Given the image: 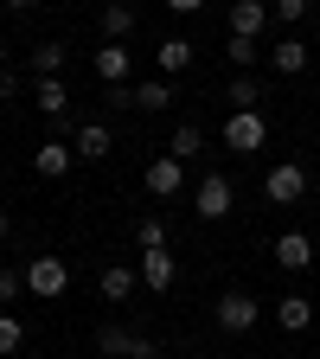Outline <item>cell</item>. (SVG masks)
Here are the masks:
<instances>
[{"label": "cell", "mask_w": 320, "mask_h": 359, "mask_svg": "<svg viewBox=\"0 0 320 359\" xmlns=\"http://www.w3.org/2000/svg\"><path fill=\"white\" fill-rule=\"evenodd\" d=\"M97 77L116 90V83H128V45H97Z\"/></svg>", "instance_id": "ffe728a7"}, {"label": "cell", "mask_w": 320, "mask_h": 359, "mask_svg": "<svg viewBox=\"0 0 320 359\" xmlns=\"http://www.w3.org/2000/svg\"><path fill=\"white\" fill-rule=\"evenodd\" d=\"M276 263L288 269V276H301V269L314 263V244H307L301 231H282V238H276Z\"/></svg>", "instance_id": "2e32d148"}, {"label": "cell", "mask_w": 320, "mask_h": 359, "mask_svg": "<svg viewBox=\"0 0 320 359\" xmlns=\"http://www.w3.org/2000/svg\"><path fill=\"white\" fill-rule=\"evenodd\" d=\"M64 289H71V263H64V257H32V263H26V295L58 302Z\"/></svg>", "instance_id": "6da1fadb"}, {"label": "cell", "mask_w": 320, "mask_h": 359, "mask_svg": "<svg viewBox=\"0 0 320 359\" xmlns=\"http://www.w3.org/2000/svg\"><path fill=\"white\" fill-rule=\"evenodd\" d=\"M307 58H314V52H307L301 39H276V45H269V71H276V77H301Z\"/></svg>", "instance_id": "5bb4252c"}, {"label": "cell", "mask_w": 320, "mask_h": 359, "mask_svg": "<svg viewBox=\"0 0 320 359\" xmlns=\"http://www.w3.org/2000/svg\"><path fill=\"white\" fill-rule=\"evenodd\" d=\"M134 244L141 250H167V218H141L134 224Z\"/></svg>", "instance_id": "484cf974"}, {"label": "cell", "mask_w": 320, "mask_h": 359, "mask_svg": "<svg viewBox=\"0 0 320 359\" xmlns=\"http://www.w3.org/2000/svg\"><path fill=\"white\" fill-rule=\"evenodd\" d=\"M179 187H186V167H179L173 154H154V161H148V193H154V199H173Z\"/></svg>", "instance_id": "7c38bea8"}, {"label": "cell", "mask_w": 320, "mask_h": 359, "mask_svg": "<svg viewBox=\"0 0 320 359\" xmlns=\"http://www.w3.org/2000/svg\"><path fill=\"white\" fill-rule=\"evenodd\" d=\"M224 52H231V65H237V71H250L256 58H269V52H263L256 39H224Z\"/></svg>", "instance_id": "d4e9b609"}, {"label": "cell", "mask_w": 320, "mask_h": 359, "mask_svg": "<svg viewBox=\"0 0 320 359\" xmlns=\"http://www.w3.org/2000/svg\"><path fill=\"white\" fill-rule=\"evenodd\" d=\"M154 65H160V77H179V71L193 65V39H179V32L160 39V45H154Z\"/></svg>", "instance_id": "9a60e30c"}, {"label": "cell", "mask_w": 320, "mask_h": 359, "mask_svg": "<svg viewBox=\"0 0 320 359\" xmlns=\"http://www.w3.org/2000/svg\"><path fill=\"white\" fill-rule=\"evenodd\" d=\"M269 13H276L282 26H301L307 20V0H282V7H269Z\"/></svg>", "instance_id": "83f0119b"}, {"label": "cell", "mask_w": 320, "mask_h": 359, "mask_svg": "<svg viewBox=\"0 0 320 359\" xmlns=\"http://www.w3.org/2000/svg\"><path fill=\"white\" fill-rule=\"evenodd\" d=\"M0 97H20V71H7V65H0Z\"/></svg>", "instance_id": "f1b7e54d"}, {"label": "cell", "mask_w": 320, "mask_h": 359, "mask_svg": "<svg viewBox=\"0 0 320 359\" xmlns=\"http://www.w3.org/2000/svg\"><path fill=\"white\" fill-rule=\"evenodd\" d=\"M134 269H141V283H148L154 295H167V289L179 283V257H173V250H141V263H134Z\"/></svg>", "instance_id": "8fae6325"}, {"label": "cell", "mask_w": 320, "mask_h": 359, "mask_svg": "<svg viewBox=\"0 0 320 359\" xmlns=\"http://www.w3.org/2000/svg\"><path fill=\"white\" fill-rule=\"evenodd\" d=\"M276 321H282L288 334H307V327H314V302H307V295H282V302H276Z\"/></svg>", "instance_id": "d6986e66"}, {"label": "cell", "mask_w": 320, "mask_h": 359, "mask_svg": "<svg viewBox=\"0 0 320 359\" xmlns=\"http://www.w3.org/2000/svg\"><path fill=\"white\" fill-rule=\"evenodd\" d=\"M263 199H269V205H301V199H307V167H301V161L269 167V173H263Z\"/></svg>", "instance_id": "7a4b0ae2"}, {"label": "cell", "mask_w": 320, "mask_h": 359, "mask_svg": "<svg viewBox=\"0 0 320 359\" xmlns=\"http://www.w3.org/2000/svg\"><path fill=\"white\" fill-rule=\"evenodd\" d=\"M20 346H26V321H20V314H0V359L20 353Z\"/></svg>", "instance_id": "cb8c5ba5"}, {"label": "cell", "mask_w": 320, "mask_h": 359, "mask_svg": "<svg viewBox=\"0 0 320 359\" xmlns=\"http://www.w3.org/2000/svg\"><path fill=\"white\" fill-rule=\"evenodd\" d=\"M32 109L52 122V128H77L71 122V90H64V77H52V83H32Z\"/></svg>", "instance_id": "52a82bcc"}, {"label": "cell", "mask_w": 320, "mask_h": 359, "mask_svg": "<svg viewBox=\"0 0 320 359\" xmlns=\"http://www.w3.org/2000/svg\"><path fill=\"white\" fill-rule=\"evenodd\" d=\"M269 142V122L256 116V109H244V116H224V148L231 154H256Z\"/></svg>", "instance_id": "8992f818"}, {"label": "cell", "mask_w": 320, "mask_h": 359, "mask_svg": "<svg viewBox=\"0 0 320 359\" xmlns=\"http://www.w3.org/2000/svg\"><path fill=\"white\" fill-rule=\"evenodd\" d=\"M71 148H77V161H103V154L116 148V135H109L103 122H77V128H71Z\"/></svg>", "instance_id": "4fadbf2b"}, {"label": "cell", "mask_w": 320, "mask_h": 359, "mask_svg": "<svg viewBox=\"0 0 320 359\" xmlns=\"http://www.w3.org/2000/svg\"><path fill=\"white\" fill-rule=\"evenodd\" d=\"M199 148H205V128H199V122H179V128H173V142H167V154H173L179 167H186Z\"/></svg>", "instance_id": "44dd1931"}, {"label": "cell", "mask_w": 320, "mask_h": 359, "mask_svg": "<svg viewBox=\"0 0 320 359\" xmlns=\"http://www.w3.org/2000/svg\"><path fill=\"white\" fill-rule=\"evenodd\" d=\"M167 103H173V83H167V77L134 83V109H167Z\"/></svg>", "instance_id": "603a6c76"}, {"label": "cell", "mask_w": 320, "mask_h": 359, "mask_svg": "<svg viewBox=\"0 0 320 359\" xmlns=\"http://www.w3.org/2000/svg\"><path fill=\"white\" fill-rule=\"evenodd\" d=\"M134 26H141V13H134V7H103V45H128Z\"/></svg>", "instance_id": "ac0fdd59"}, {"label": "cell", "mask_w": 320, "mask_h": 359, "mask_svg": "<svg viewBox=\"0 0 320 359\" xmlns=\"http://www.w3.org/2000/svg\"><path fill=\"white\" fill-rule=\"evenodd\" d=\"M231 205H237V193H231V180H224V173H205L199 187H193V212H199L205 224L231 218Z\"/></svg>", "instance_id": "3957f363"}, {"label": "cell", "mask_w": 320, "mask_h": 359, "mask_svg": "<svg viewBox=\"0 0 320 359\" xmlns=\"http://www.w3.org/2000/svg\"><path fill=\"white\" fill-rule=\"evenodd\" d=\"M26 289V269H0V302H20Z\"/></svg>", "instance_id": "4316f807"}, {"label": "cell", "mask_w": 320, "mask_h": 359, "mask_svg": "<svg viewBox=\"0 0 320 359\" xmlns=\"http://www.w3.org/2000/svg\"><path fill=\"white\" fill-rule=\"evenodd\" d=\"M224 97H231V116H244V109H256V103H263V83H256L250 71H237V77H231V90H224Z\"/></svg>", "instance_id": "7402d4cb"}, {"label": "cell", "mask_w": 320, "mask_h": 359, "mask_svg": "<svg viewBox=\"0 0 320 359\" xmlns=\"http://www.w3.org/2000/svg\"><path fill=\"white\" fill-rule=\"evenodd\" d=\"M134 283H141V269H128V263H109L103 276H97L103 302H128V295H134Z\"/></svg>", "instance_id": "e0dca14e"}, {"label": "cell", "mask_w": 320, "mask_h": 359, "mask_svg": "<svg viewBox=\"0 0 320 359\" xmlns=\"http://www.w3.org/2000/svg\"><path fill=\"white\" fill-rule=\"evenodd\" d=\"M256 321H263V302L256 295H244V289H224L218 295V327L224 334H250Z\"/></svg>", "instance_id": "277c9868"}, {"label": "cell", "mask_w": 320, "mask_h": 359, "mask_svg": "<svg viewBox=\"0 0 320 359\" xmlns=\"http://www.w3.org/2000/svg\"><path fill=\"white\" fill-rule=\"evenodd\" d=\"M276 359H288V353H276Z\"/></svg>", "instance_id": "1f68e13d"}, {"label": "cell", "mask_w": 320, "mask_h": 359, "mask_svg": "<svg viewBox=\"0 0 320 359\" xmlns=\"http://www.w3.org/2000/svg\"><path fill=\"white\" fill-rule=\"evenodd\" d=\"M314 205H320V187H314Z\"/></svg>", "instance_id": "4dcf8cb0"}, {"label": "cell", "mask_w": 320, "mask_h": 359, "mask_svg": "<svg viewBox=\"0 0 320 359\" xmlns=\"http://www.w3.org/2000/svg\"><path fill=\"white\" fill-rule=\"evenodd\" d=\"M71 167H77V148L64 142V135H52V142L32 148V173H39V180H64Z\"/></svg>", "instance_id": "9c48e42d"}, {"label": "cell", "mask_w": 320, "mask_h": 359, "mask_svg": "<svg viewBox=\"0 0 320 359\" xmlns=\"http://www.w3.org/2000/svg\"><path fill=\"white\" fill-rule=\"evenodd\" d=\"M97 346H103L109 359H160V346H154L148 334H128V327H116V321L97 327Z\"/></svg>", "instance_id": "5b68a950"}, {"label": "cell", "mask_w": 320, "mask_h": 359, "mask_svg": "<svg viewBox=\"0 0 320 359\" xmlns=\"http://www.w3.org/2000/svg\"><path fill=\"white\" fill-rule=\"evenodd\" d=\"M64 58H71V45H64V39H39L32 52H26V71H32V83H52V77L64 71Z\"/></svg>", "instance_id": "30bf717a"}, {"label": "cell", "mask_w": 320, "mask_h": 359, "mask_svg": "<svg viewBox=\"0 0 320 359\" xmlns=\"http://www.w3.org/2000/svg\"><path fill=\"white\" fill-rule=\"evenodd\" d=\"M0 244H7V212H0Z\"/></svg>", "instance_id": "f546056e"}, {"label": "cell", "mask_w": 320, "mask_h": 359, "mask_svg": "<svg viewBox=\"0 0 320 359\" xmlns=\"http://www.w3.org/2000/svg\"><path fill=\"white\" fill-rule=\"evenodd\" d=\"M269 20H276V13H269L263 0H231V20H224V39H263V32H269Z\"/></svg>", "instance_id": "ba28073f"}]
</instances>
